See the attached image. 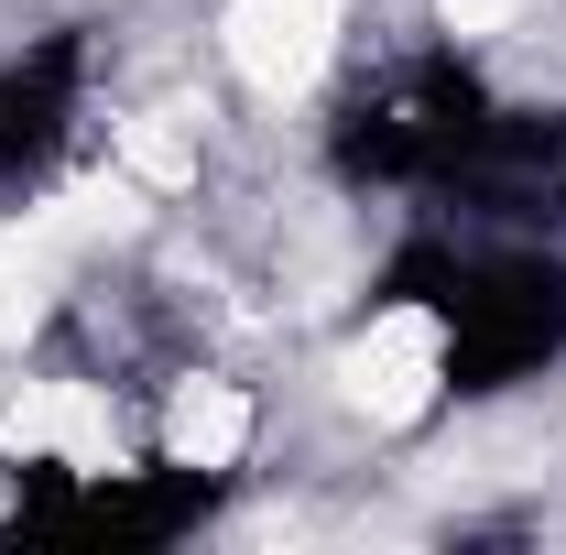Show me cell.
Here are the masks:
<instances>
[{"label":"cell","instance_id":"obj_1","mask_svg":"<svg viewBox=\"0 0 566 555\" xmlns=\"http://www.w3.org/2000/svg\"><path fill=\"white\" fill-rule=\"evenodd\" d=\"M436 381H447V327H436L424 305L370 316V338L349 348V404L370 425H415L424 404H436Z\"/></svg>","mask_w":566,"mask_h":555},{"label":"cell","instance_id":"obj_2","mask_svg":"<svg viewBox=\"0 0 566 555\" xmlns=\"http://www.w3.org/2000/svg\"><path fill=\"white\" fill-rule=\"evenodd\" d=\"M327 44H338V0H229V66L273 98L316 87Z\"/></svg>","mask_w":566,"mask_h":555},{"label":"cell","instance_id":"obj_3","mask_svg":"<svg viewBox=\"0 0 566 555\" xmlns=\"http://www.w3.org/2000/svg\"><path fill=\"white\" fill-rule=\"evenodd\" d=\"M0 447H55L66 469H120V436H109V404L87 392V381H44V392H22V404H0Z\"/></svg>","mask_w":566,"mask_h":555},{"label":"cell","instance_id":"obj_4","mask_svg":"<svg viewBox=\"0 0 566 555\" xmlns=\"http://www.w3.org/2000/svg\"><path fill=\"white\" fill-rule=\"evenodd\" d=\"M164 447H175L186 469H229V458L251 447V404H240L229 381H186L175 415H164Z\"/></svg>","mask_w":566,"mask_h":555},{"label":"cell","instance_id":"obj_5","mask_svg":"<svg viewBox=\"0 0 566 555\" xmlns=\"http://www.w3.org/2000/svg\"><path fill=\"white\" fill-rule=\"evenodd\" d=\"M55 229L33 218V229H0V338H22L33 316H44V294H55Z\"/></svg>","mask_w":566,"mask_h":555},{"label":"cell","instance_id":"obj_6","mask_svg":"<svg viewBox=\"0 0 566 555\" xmlns=\"http://www.w3.org/2000/svg\"><path fill=\"white\" fill-rule=\"evenodd\" d=\"M120 164H132V186H186V175H197V153H186V121H175V109H153V121H132V142H120Z\"/></svg>","mask_w":566,"mask_h":555},{"label":"cell","instance_id":"obj_7","mask_svg":"<svg viewBox=\"0 0 566 555\" xmlns=\"http://www.w3.org/2000/svg\"><path fill=\"white\" fill-rule=\"evenodd\" d=\"M436 11H447L458 33H501V22H512V0H436Z\"/></svg>","mask_w":566,"mask_h":555}]
</instances>
